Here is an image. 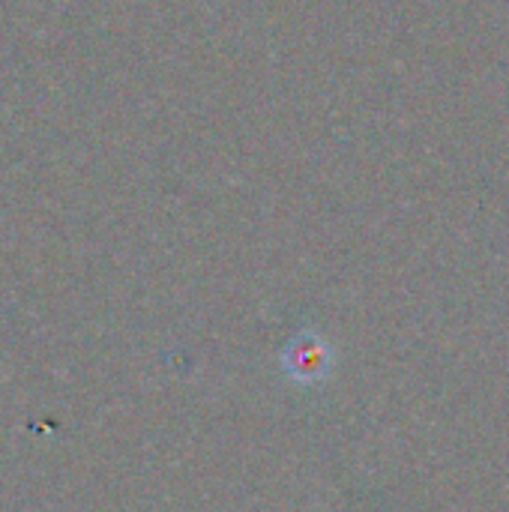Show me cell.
Segmentation results:
<instances>
[{"label":"cell","mask_w":509,"mask_h":512,"mask_svg":"<svg viewBox=\"0 0 509 512\" xmlns=\"http://www.w3.org/2000/svg\"><path fill=\"white\" fill-rule=\"evenodd\" d=\"M282 366L294 381L315 384V381H324L330 375L333 354H330V345L318 333L306 330L288 342V348L282 354Z\"/></svg>","instance_id":"6da1fadb"}]
</instances>
